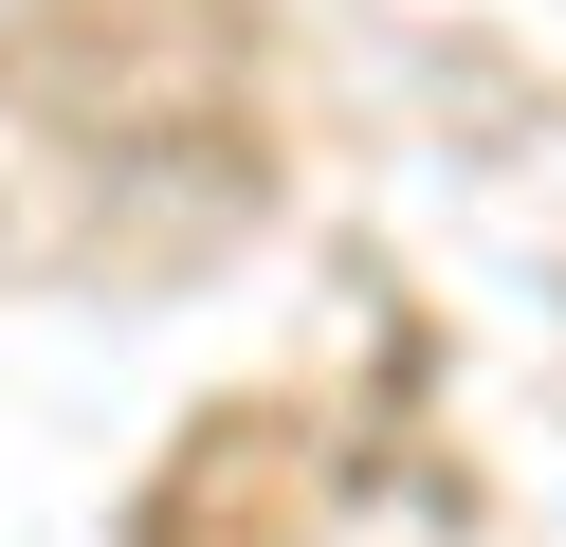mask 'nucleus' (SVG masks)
<instances>
[{
    "instance_id": "f257e3e1",
    "label": "nucleus",
    "mask_w": 566,
    "mask_h": 547,
    "mask_svg": "<svg viewBox=\"0 0 566 547\" xmlns=\"http://www.w3.org/2000/svg\"><path fill=\"white\" fill-rule=\"evenodd\" d=\"M0 19H19V0H0Z\"/></svg>"
}]
</instances>
